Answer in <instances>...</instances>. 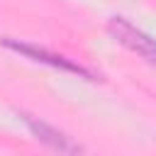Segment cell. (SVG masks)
Returning <instances> with one entry per match:
<instances>
[{
  "mask_svg": "<svg viewBox=\"0 0 156 156\" xmlns=\"http://www.w3.org/2000/svg\"><path fill=\"white\" fill-rule=\"evenodd\" d=\"M2 46H7V49H10V51H15V54H22V56H27V58H32V61L46 63V66H51V68H58V71H66V73L80 76V78H85V80H98V78H95V73H93V71H88L85 66L73 63L71 58H66V56H61V54H51V51H46V49L37 46V44L17 41V39H12V37H2Z\"/></svg>",
  "mask_w": 156,
  "mask_h": 156,
  "instance_id": "6da1fadb",
  "label": "cell"
},
{
  "mask_svg": "<svg viewBox=\"0 0 156 156\" xmlns=\"http://www.w3.org/2000/svg\"><path fill=\"white\" fill-rule=\"evenodd\" d=\"M107 32L129 51H134L136 56H141L146 63H151L156 68V39H151L146 32H141L139 27H134L129 20L124 17H110L107 22Z\"/></svg>",
  "mask_w": 156,
  "mask_h": 156,
  "instance_id": "7a4b0ae2",
  "label": "cell"
},
{
  "mask_svg": "<svg viewBox=\"0 0 156 156\" xmlns=\"http://www.w3.org/2000/svg\"><path fill=\"white\" fill-rule=\"evenodd\" d=\"M20 117H22V122L27 124V129H29L41 144H46L51 151H56V154H61V156H83V146H78V144H76L68 134H63L61 129L51 127L49 122L34 117V115H27V112H20Z\"/></svg>",
  "mask_w": 156,
  "mask_h": 156,
  "instance_id": "3957f363",
  "label": "cell"
}]
</instances>
